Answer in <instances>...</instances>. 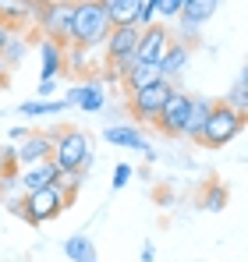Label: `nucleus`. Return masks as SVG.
I'll list each match as a JSON object with an SVG mask.
<instances>
[{"mask_svg": "<svg viewBox=\"0 0 248 262\" xmlns=\"http://www.w3.org/2000/svg\"><path fill=\"white\" fill-rule=\"evenodd\" d=\"M107 36H110V18H107L103 0H82V4H71V25H68V43H64V46L96 50V46H103Z\"/></svg>", "mask_w": 248, "mask_h": 262, "instance_id": "f257e3e1", "label": "nucleus"}, {"mask_svg": "<svg viewBox=\"0 0 248 262\" xmlns=\"http://www.w3.org/2000/svg\"><path fill=\"white\" fill-rule=\"evenodd\" d=\"M53 167L60 174H82L92 163V138L82 128H64L53 138Z\"/></svg>", "mask_w": 248, "mask_h": 262, "instance_id": "f03ea898", "label": "nucleus"}, {"mask_svg": "<svg viewBox=\"0 0 248 262\" xmlns=\"http://www.w3.org/2000/svg\"><path fill=\"white\" fill-rule=\"evenodd\" d=\"M241 128H245V114H234L231 106H223V103L216 99L206 128H202V135H199L195 142L206 145V149H223L227 142H234V138L241 135Z\"/></svg>", "mask_w": 248, "mask_h": 262, "instance_id": "7ed1b4c3", "label": "nucleus"}, {"mask_svg": "<svg viewBox=\"0 0 248 262\" xmlns=\"http://www.w3.org/2000/svg\"><path fill=\"white\" fill-rule=\"evenodd\" d=\"M170 92H174L170 82H156V85H149V89L131 92V96H128V114H131L138 124H153V121L160 117L163 103L170 99Z\"/></svg>", "mask_w": 248, "mask_h": 262, "instance_id": "20e7f679", "label": "nucleus"}, {"mask_svg": "<svg viewBox=\"0 0 248 262\" xmlns=\"http://www.w3.org/2000/svg\"><path fill=\"white\" fill-rule=\"evenodd\" d=\"M64 209H68V206H64V195H60L57 188H39V191H29V195H25L22 220H29L32 227H39V223L57 220Z\"/></svg>", "mask_w": 248, "mask_h": 262, "instance_id": "39448f33", "label": "nucleus"}, {"mask_svg": "<svg viewBox=\"0 0 248 262\" xmlns=\"http://www.w3.org/2000/svg\"><path fill=\"white\" fill-rule=\"evenodd\" d=\"M216 14V0H184L181 14H177V43H192L199 36V29Z\"/></svg>", "mask_w": 248, "mask_h": 262, "instance_id": "423d86ee", "label": "nucleus"}, {"mask_svg": "<svg viewBox=\"0 0 248 262\" xmlns=\"http://www.w3.org/2000/svg\"><path fill=\"white\" fill-rule=\"evenodd\" d=\"M60 135V128H46V131H29L22 142H18V149H14V156H18V163L22 167H36L43 160H50L53 156V138Z\"/></svg>", "mask_w": 248, "mask_h": 262, "instance_id": "0eeeda50", "label": "nucleus"}, {"mask_svg": "<svg viewBox=\"0 0 248 262\" xmlns=\"http://www.w3.org/2000/svg\"><path fill=\"white\" fill-rule=\"evenodd\" d=\"M188 106H192V96H188V92H181V89H174V92H170V99L163 103V110H160V117H156L153 124L163 131V135H170V138L184 135Z\"/></svg>", "mask_w": 248, "mask_h": 262, "instance_id": "6e6552de", "label": "nucleus"}, {"mask_svg": "<svg viewBox=\"0 0 248 262\" xmlns=\"http://www.w3.org/2000/svg\"><path fill=\"white\" fill-rule=\"evenodd\" d=\"M170 29L160 25V21H153L149 29H142L138 32V46H135V57H138V64H160V57L167 53V46H170Z\"/></svg>", "mask_w": 248, "mask_h": 262, "instance_id": "1a4fd4ad", "label": "nucleus"}, {"mask_svg": "<svg viewBox=\"0 0 248 262\" xmlns=\"http://www.w3.org/2000/svg\"><path fill=\"white\" fill-rule=\"evenodd\" d=\"M43 25V39H53V43H68V25H71V4H39L36 7Z\"/></svg>", "mask_w": 248, "mask_h": 262, "instance_id": "9d476101", "label": "nucleus"}, {"mask_svg": "<svg viewBox=\"0 0 248 262\" xmlns=\"http://www.w3.org/2000/svg\"><path fill=\"white\" fill-rule=\"evenodd\" d=\"M103 138L110 145H121V149H135L142 156H153V149H149V142H146V135H142L138 124H107L103 128Z\"/></svg>", "mask_w": 248, "mask_h": 262, "instance_id": "9b49d317", "label": "nucleus"}, {"mask_svg": "<svg viewBox=\"0 0 248 262\" xmlns=\"http://www.w3.org/2000/svg\"><path fill=\"white\" fill-rule=\"evenodd\" d=\"M138 32H142V29H135V25L110 29V36L103 39V57H107V64H114V60H121V57H128V53H135Z\"/></svg>", "mask_w": 248, "mask_h": 262, "instance_id": "f8f14e48", "label": "nucleus"}, {"mask_svg": "<svg viewBox=\"0 0 248 262\" xmlns=\"http://www.w3.org/2000/svg\"><path fill=\"white\" fill-rule=\"evenodd\" d=\"M57 177H60V170L53 167V160H43L36 167H22L18 188H22V195H29V191H39V188H53Z\"/></svg>", "mask_w": 248, "mask_h": 262, "instance_id": "ddd939ff", "label": "nucleus"}, {"mask_svg": "<svg viewBox=\"0 0 248 262\" xmlns=\"http://www.w3.org/2000/svg\"><path fill=\"white\" fill-rule=\"evenodd\" d=\"M64 103H68V106H78V110H89V114H99V110L107 106V96H103V89L96 85V82H82V85L68 89Z\"/></svg>", "mask_w": 248, "mask_h": 262, "instance_id": "4468645a", "label": "nucleus"}, {"mask_svg": "<svg viewBox=\"0 0 248 262\" xmlns=\"http://www.w3.org/2000/svg\"><path fill=\"white\" fill-rule=\"evenodd\" d=\"M213 103L216 99H209V96H192V106H188V121H184V138H199L202 128H206L209 114H213Z\"/></svg>", "mask_w": 248, "mask_h": 262, "instance_id": "2eb2a0df", "label": "nucleus"}, {"mask_svg": "<svg viewBox=\"0 0 248 262\" xmlns=\"http://www.w3.org/2000/svg\"><path fill=\"white\" fill-rule=\"evenodd\" d=\"M39 57H43V78H57L60 71H68V50H64V43L43 39Z\"/></svg>", "mask_w": 248, "mask_h": 262, "instance_id": "dca6fc26", "label": "nucleus"}, {"mask_svg": "<svg viewBox=\"0 0 248 262\" xmlns=\"http://www.w3.org/2000/svg\"><path fill=\"white\" fill-rule=\"evenodd\" d=\"M188 57H192V46H188V43H177V39H170L167 53L160 57V75H163V82H170L174 75H181V71H184Z\"/></svg>", "mask_w": 248, "mask_h": 262, "instance_id": "f3484780", "label": "nucleus"}, {"mask_svg": "<svg viewBox=\"0 0 248 262\" xmlns=\"http://www.w3.org/2000/svg\"><path fill=\"white\" fill-rule=\"evenodd\" d=\"M121 82L128 89V96H131L138 89H149V85H156V82H163V75H160V64H135L131 71L121 75Z\"/></svg>", "mask_w": 248, "mask_h": 262, "instance_id": "a211bd4d", "label": "nucleus"}, {"mask_svg": "<svg viewBox=\"0 0 248 262\" xmlns=\"http://www.w3.org/2000/svg\"><path fill=\"white\" fill-rule=\"evenodd\" d=\"M103 7H107L110 29H121V25H135V18H138V0H103Z\"/></svg>", "mask_w": 248, "mask_h": 262, "instance_id": "6ab92c4d", "label": "nucleus"}, {"mask_svg": "<svg viewBox=\"0 0 248 262\" xmlns=\"http://www.w3.org/2000/svg\"><path fill=\"white\" fill-rule=\"evenodd\" d=\"M64 255L71 262H99L96 259V245H92L85 234H75V237L64 241Z\"/></svg>", "mask_w": 248, "mask_h": 262, "instance_id": "aec40b11", "label": "nucleus"}, {"mask_svg": "<svg viewBox=\"0 0 248 262\" xmlns=\"http://www.w3.org/2000/svg\"><path fill=\"white\" fill-rule=\"evenodd\" d=\"M60 110H68L64 99H29L18 106L22 117H46V114H60Z\"/></svg>", "mask_w": 248, "mask_h": 262, "instance_id": "412c9836", "label": "nucleus"}, {"mask_svg": "<svg viewBox=\"0 0 248 262\" xmlns=\"http://www.w3.org/2000/svg\"><path fill=\"white\" fill-rule=\"evenodd\" d=\"M223 106H231L234 114H245V106H248V71L238 75V82H234V89H231V96L223 99Z\"/></svg>", "mask_w": 248, "mask_h": 262, "instance_id": "4be33fe9", "label": "nucleus"}, {"mask_svg": "<svg viewBox=\"0 0 248 262\" xmlns=\"http://www.w3.org/2000/svg\"><path fill=\"white\" fill-rule=\"evenodd\" d=\"M25 50H29V43H25L22 36H11V39H7V46L0 50V60L14 68V64H22V60H25Z\"/></svg>", "mask_w": 248, "mask_h": 262, "instance_id": "5701e85b", "label": "nucleus"}, {"mask_svg": "<svg viewBox=\"0 0 248 262\" xmlns=\"http://www.w3.org/2000/svg\"><path fill=\"white\" fill-rule=\"evenodd\" d=\"M202 206H206L209 213H216V209H223L227 206V188L220 184V181H213L206 188V195H202Z\"/></svg>", "mask_w": 248, "mask_h": 262, "instance_id": "b1692460", "label": "nucleus"}, {"mask_svg": "<svg viewBox=\"0 0 248 262\" xmlns=\"http://www.w3.org/2000/svg\"><path fill=\"white\" fill-rule=\"evenodd\" d=\"M78 184H82V174H60V177H57V184H53V188L64 195V206H71V202H75Z\"/></svg>", "mask_w": 248, "mask_h": 262, "instance_id": "393cba45", "label": "nucleus"}, {"mask_svg": "<svg viewBox=\"0 0 248 262\" xmlns=\"http://www.w3.org/2000/svg\"><path fill=\"white\" fill-rule=\"evenodd\" d=\"M181 4L184 0H153V18H160V25H167L170 18L181 14Z\"/></svg>", "mask_w": 248, "mask_h": 262, "instance_id": "a878e982", "label": "nucleus"}, {"mask_svg": "<svg viewBox=\"0 0 248 262\" xmlns=\"http://www.w3.org/2000/svg\"><path fill=\"white\" fill-rule=\"evenodd\" d=\"M131 174H135L131 163H117V167H114V177H110V188H124V184L131 181Z\"/></svg>", "mask_w": 248, "mask_h": 262, "instance_id": "bb28decb", "label": "nucleus"}, {"mask_svg": "<svg viewBox=\"0 0 248 262\" xmlns=\"http://www.w3.org/2000/svg\"><path fill=\"white\" fill-rule=\"evenodd\" d=\"M53 82H57V78H39V96H43V99L53 92Z\"/></svg>", "mask_w": 248, "mask_h": 262, "instance_id": "cd10ccee", "label": "nucleus"}, {"mask_svg": "<svg viewBox=\"0 0 248 262\" xmlns=\"http://www.w3.org/2000/svg\"><path fill=\"white\" fill-rule=\"evenodd\" d=\"M29 131H32V128H11V138H14V142H22Z\"/></svg>", "mask_w": 248, "mask_h": 262, "instance_id": "c85d7f7f", "label": "nucleus"}, {"mask_svg": "<svg viewBox=\"0 0 248 262\" xmlns=\"http://www.w3.org/2000/svg\"><path fill=\"white\" fill-rule=\"evenodd\" d=\"M7 39H11V32H7V25H4V21H0V50H4V46H7Z\"/></svg>", "mask_w": 248, "mask_h": 262, "instance_id": "c756f323", "label": "nucleus"}, {"mask_svg": "<svg viewBox=\"0 0 248 262\" xmlns=\"http://www.w3.org/2000/svg\"><path fill=\"white\" fill-rule=\"evenodd\" d=\"M153 255H156V248H153V245H146V248H142V262H153Z\"/></svg>", "mask_w": 248, "mask_h": 262, "instance_id": "7c9ffc66", "label": "nucleus"}]
</instances>
